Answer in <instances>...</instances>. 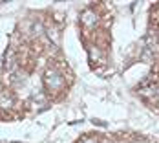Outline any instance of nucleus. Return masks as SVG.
<instances>
[{"instance_id": "obj_1", "label": "nucleus", "mask_w": 159, "mask_h": 143, "mask_svg": "<svg viewBox=\"0 0 159 143\" xmlns=\"http://www.w3.org/2000/svg\"><path fill=\"white\" fill-rule=\"evenodd\" d=\"M42 83H44V86H46L48 92L57 94V92L64 90V86H66V77L62 75V72H61L57 66H48V68L44 70Z\"/></svg>"}, {"instance_id": "obj_2", "label": "nucleus", "mask_w": 159, "mask_h": 143, "mask_svg": "<svg viewBox=\"0 0 159 143\" xmlns=\"http://www.w3.org/2000/svg\"><path fill=\"white\" fill-rule=\"evenodd\" d=\"M97 20H99V18H97V13L93 11V9H86V11L82 13V17H80V22H82V26H84V28H88V30L95 26Z\"/></svg>"}, {"instance_id": "obj_3", "label": "nucleus", "mask_w": 159, "mask_h": 143, "mask_svg": "<svg viewBox=\"0 0 159 143\" xmlns=\"http://www.w3.org/2000/svg\"><path fill=\"white\" fill-rule=\"evenodd\" d=\"M79 143H101V141L97 140L95 136H88V138H82Z\"/></svg>"}]
</instances>
